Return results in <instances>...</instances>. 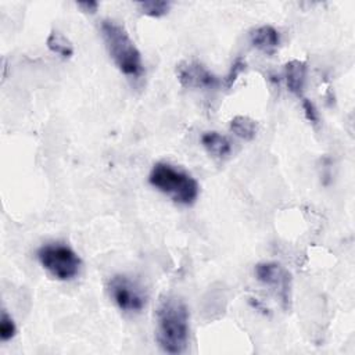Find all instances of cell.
<instances>
[{
  "instance_id": "cell-12",
  "label": "cell",
  "mask_w": 355,
  "mask_h": 355,
  "mask_svg": "<svg viewBox=\"0 0 355 355\" xmlns=\"http://www.w3.org/2000/svg\"><path fill=\"white\" fill-rule=\"evenodd\" d=\"M46 44L49 47V50L54 54H58L61 58L67 60V58H71L72 54H73V44L71 43V40L64 35L61 33L60 31H55L53 29L47 39H46Z\"/></svg>"
},
{
  "instance_id": "cell-3",
  "label": "cell",
  "mask_w": 355,
  "mask_h": 355,
  "mask_svg": "<svg viewBox=\"0 0 355 355\" xmlns=\"http://www.w3.org/2000/svg\"><path fill=\"white\" fill-rule=\"evenodd\" d=\"M148 182L182 205L194 204L200 193L198 182L190 173L168 162H157L150 171Z\"/></svg>"
},
{
  "instance_id": "cell-8",
  "label": "cell",
  "mask_w": 355,
  "mask_h": 355,
  "mask_svg": "<svg viewBox=\"0 0 355 355\" xmlns=\"http://www.w3.org/2000/svg\"><path fill=\"white\" fill-rule=\"evenodd\" d=\"M251 44L266 55H273L280 46V35L272 25H261L250 32Z\"/></svg>"
},
{
  "instance_id": "cell-11",
  "label": "cell",
  "mask_w": 355,
  "mask_h": 355,
  "mask_svg": "<svg viewBox=\"0 0 355 355\" xmlns=\"http://www.w3.org/2000/svg\"><path fill=\"white\" fill-rule=\"evenodd\" d=\"M230 130L243 140H252L258 133V122L247 115H236L230 123Z\"/></svg>"
},
{
  "instance_id": "cell-4",
  "label": "cell",
  "mask_w": 355,
  "mask_h": 355,
  "mask_svg": "<svg viewBox=\"0 0 355 355\" xmlns=\"http://www.w3.org/2000/svg\"><path fill=\"white\" fill-rule=\"evenodd\" d=\"M36 257L40 265L58 280L76 277L82 268L80 257L64 243H49L42 245Z\"/></svg>"
},
{
  "instance_id": "cell-10",
  "label": "cell",
  "mask_w": 355,
  "mask_h": 355,
  "mask_svg": "<svg viewBox=\"0 0 355 355\" xmlns=\"http://www.w3.org/2000/svg\"><path fill=\"white\" fill-rule=\"evenodd\" d=\"M200 140L207 153L216 159H225L232 154V141L219 132H204Z\"/></svg>"
},
{
  "instance_id": "cell-5",
  "label": "cell",
  "mask_w": 355,
  "mask_h": 355,
  "mask_svg": "<svg viewBox=\"0 0 355 355\" xmlns=\"http://www.w3.org/2000/svg\"><path fill=\"white\" fill-rule=\"evenodd\" d=\"M111 300L125 312H140L146 306L144 288L126 275H115L108 282Z\"/></svg>"
},
{
  "instance_id": "cell-17",
  "label": "cell",
  "mask_w": 355,
  "mask_h": 355,
  "mask_svg": "<svg viewBox=\"0 0 355 355\" xmlns=\"http://www.w3.org/2000/svg\"><path fill=\"white\" fill-rule=\"evenodd\" d=\"M76 6L83 11V12H96L97 8H98V1H94V0H89V1H79L76 3Z\"/></svg>"
},
{
  "instance_id": "cell-7",
  "label": "cell",
  "mask_w": 355,
  "mask_h": 355,
  "mask_svg": "<svg viewBox=\"0 0 355 355\" xmlns=\"http://www.w3.org/2000/svg\"><path fill=\"white\" fill-rule=\"evenodd\" d=\"M176 76L186 89H215L219 86V79L196 60L179 62L176 65Z\"/></svg>"
},
{
  "instance_id": "cell-14",
  "label": "cell",
  "mask_w": 355,
  "mask_h": 355,
  "mask_svg": "<svg viewBox=\"0 0 355 355\" xmlns=\"http://www.w3.org/2000/svg\"><path fill=\"white\" fill-rule=\"evenodd\" d=\"M245 67H247V64H245V60L243 57H236L234 58V61L232 62V65H230V68H229V71H227V73L223 79V85H225L226 89H230L236 83L237 78L245 71Z\"/></svg>"
},
{
  "instance_id": "cell-13",
  "label": "cell",
  "mask_w": 355,
  "mask_h": 355,
  "mask_svg": "<svg viewBox=\"0 0 355 355\" xmlns=\"http://www.w3.org/2000/svg\"><path fill=\"white\" fill-rule=\"evenodd\" d=\"M139 11L147 17L153 18H159L168 14L171 10V3L169 1H158V0H148V1H140L137 3Z\"/></svg>"
},
{
  "instance_id": "cell-6",
  "label": "cell",
  "mask_w": 355,
  "mask_h": 355,
  "mask_svg": "<svg viewBox=\"0 0 355 355\" xmlns=\"http://www.w3.org/2000/svg\"><path fill=\"white\" fill-rule=\"evenodd\" d=\"M255 277L265 286L270 287L275 295L279 298L284 311L291 306V275L277 262H261L254 269Z\"/></svg>"
},
{
  "instance_id": "cell-2",
  "label": "cell",
  "mask_w": 355,
  "mask_h": 355,
  "mask_svg": "<svg viewBox=\"0 0 355 355\" xmlns=\"http://www.w3.org/2000/svg\"><path fill=\"white\" fill-rule=\"evenodd\" d=\"M100 29L107 51L116 68L126 76H140L143 73L141 54L128 31L112 19H104Z\"/></svg>"
},
{
  "instance_id": "cell-1",
  "label": "cell",
  "mask_w": 355,
  "mask_h": 355,
  "mask_svg": "<svg viewBox=\"0 0 355 355\" xmlns=\"http://www.w3.org/2000/svg\"><path fill=\"white\" fill-rule=\"evenodd\" d=\"M190 313L186 302L175 294H164L155 311V338L166 354H182L189 344Z\"/></svg>"
},
{
  "instance_id": "cell-16",
  "label": "cell",
  "mask_w": 355,
  "mask_h": 355,
  "mask_svg": "<svg viewBox=\"0 0 355 355\" xmlns=\"http://www.w3.org/2000/svg\"><path fill=\"white\" fill-rule=\"evenodd\" d=\"M301 104H302V110H304L305 118H306L311 123H315V125H316V123L319 122V112H318L315 104H313L311 100L305 98V97L301 98Z\"/></svg>"
},
{
  "instance_id": "cell-9",
  "label": "cell",
  "mask_w": 355,
  "mask_h": 355,
  "mask_svg": "<svg viewBox=\"0 0 355 355\" xmlns=\"http://www.w3.org/2000/svg\"><path fill=\"white\" fill-rule=\"evenodd\" d=\"M306 73H308V67L304 61L291 60L284 64V80H286L287 89L300 98L304 97L302 93L306 82Z\"/></svg>"
},
{
  "instance_id": "cell-15",
  "label": "cell",
  "mask_w": 355,
  "mask_h": 355,
  "mask_svg": "<svg viewBox=\"0 0 355 355\" xmlns=\"http://www.w3.org/2000/svg\"><path fill=\"white\" fill-rule=\"evenodd\" d=\"M15 333H17V326L12 318L7 313L6 309H3L1 318H0V340L8 341L15 336Z\"/></svg>"
}]
</instances>
